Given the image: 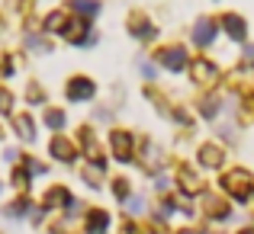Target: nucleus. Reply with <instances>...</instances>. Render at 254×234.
Wrapping results in <instances>:
<instances>
[{
    "label": "nucleus",
    "instance_id": "nucleus-1",
    "mask_svg": "<svg viewBox=\"0 0 254 234\" xmlns=\"http://www.w3.org/2000/svg\"><path fill=\"white\" fill-rule=\"evenodd\" d=\"M219 186H222L229 196H235L238 202H248V199H251L254 177H251V170H245V167H232V170H225V173H222Z\"/></svg>",
    "mask_w": 254,
    "mask_h": 234
},
{
    "label": "nucleus",
    "instance_id": "nucleus-2",
    "mask_svg": "<svg viewBox=\"0 0 254 234\" xmlns=\"http://www.w3.org/2000/svg\"><path fill=\"white\" fill-rule=\"evenodd\" d=\"M190 77L196 87H216L219 77H222V71L216 68V61H209V58H193L190 61Z\"/></svg>",
    "mask_w": 254,
    "mask_h": 234
},
{
    "label": "nucleus",
    "instance_id": "nucleus-3",
    "mask_svg": "<svg viewBox=\"0 0 254 234\" xmlns=\"http://www.w3.org/2000/svg\"><path fill=\"white\" fill-rule=\"evenodd\" d=\"M155 61H161V68L164 71H184V68H190V58H187V48L184 45H164V48H158L155 51Z\"/></svg>",
    "mask_w": 254,
    "mask_h": 234
},
{
    "label": "nucleus",
    "instance_id": "nucleus-4",
    "mask_svg": "<svg viewBox=\"0 0 254 234\" xmlns=\"http://www.w3.org/2000/svg\"><path fill=\"white\" fill-rule=\"evenodd\" d=\"M110 151L119 164H129V160L135 157V135H132V132H123V129L110 132Z\"/></svg>",
    "mask_w": 254,
    "mask_h": 234
},
{
    "label": "nucleus",
    "instance_id": "nucleus-5",
    "mask_svg": "<svg viewBox=\"0 0 254 234\" xmlns=\"http://www.w3.org/2000/svg\"><path fill=\"white\" fill-rule=\"evenodd\" d=\"M77 138H81V148H84L87 160H90V167H97V170L103 173L106 170V157H103V151H100V141L93 138V129H90V125H84V129L77 132Z\"/></svg>",
    "mask_w": 254,
    "mask_h": 234
},
{
    "label": "nucleus",
    "instance_id": "nucleus-6",
    "mask_svg": "<svg viewBox=\"0 0 254 234\" xmlns=\"http://www.w3.org/2000/svg\"><path fill=\"white\" fill-rule=\"evenodd\" d=\"M64 96H68L71 103H87V99L97 96V84H93L90 77L77 74V77L68 80V87H64Z\"/></svg>",
    "mask_w": 254,
    "mask_h": 234
},
{
    "label": "nucleus",
    "instance_id": "nucleus-7",
    "mask_svg": "<svg viewBox=\"0 0 254 234\" xmlns=\"http://www.w3.org/2000/svg\"><path fill=\"white\" fill-rule=\"evenodd\" d=\"M49 154L55 157V160H62V164H74V160H77V148H74V141H71V138L55 135L49 141Z\"/></svg>",
    "mask_w": 254,
    "mask_h": 234
},
{
    "label": "nucleus",
    "instance_id": "nucleus-8",
    "mask_svg": "<svg viewBox=\"0 0 254 234\" xmlns=\"http://www.w3.org/2000/svg\"><path fill=\"white\" fill-rule=\"evenodd\" d=\"M216 32H219V23L209 16H199L196 26H193V42L199 45V48H206V45L216 42Z\"/></svg>",
    "mask_w": 254,
    "mask_h": 234
},
{
    "label": "nucleus",
    "instance_id": "nucleus-9",
    "mask_svg": "<svg viewBox=\"0 0 254 234\" xmlns=\"http://www.w3.org/2000/svg\"><path fill=\"white\" fill-rule=\"evenodd\" d=\"M174 180H177V189L184 192V196H196L199 192V177L190 164H180L177 173H174Z\"/></svg>",
    "mask_w": 254,
    "mask_h": 234
},
{
    "label": "nucleus",
    "instance_id": "nucleus-10",
    "mask_svg": "<svg viewBox=\"0 0 254 234\" xmlns=\"http://www.w3.org/2000/svg\"><path fill=\"white\" fill-rule=\"evenodd\" d=\"M199 164L203 167H209V170H216V167H222L225 164V148L222 144H216V141H206V144H199Z\"/></svg>",
    "mask_w": 254,
    "mask_h": 234
},
{
    "label": "nucleus",
    "instance_id": "nucleus-11",
    "mask_svg": "<svg viewBox=\"0 0 254 234\" xmlns=\"http://www.w3.org/2000/svg\"><path fill=\"white\" fill-rule=\"evenodd\" d=\"M13 129H16L19 141H26V144L36 141V122H32V112H13Z\"/></svg>",
    "mask_w": 254,
    "mask_h": 234
},
{
    "label": "nucleus",
    "instance_id": "nucleus-12",
    "mask_svg": "<svg viewBox=\"0 0 254 234\" xmlns=\"http://www.w3.org/2000/svg\"><path fill=\"white\" fill-rule=\"evenodd\" d=\"M219 26H222L225 36H232L235 42H245V36H248V23H245V19L238 16V13H225Z\"/></svg>",
    "mask_w": 254,
    "mask_h": 234
},
{
    "label": "nucleus",
    "instance_id": "nucleus-13",
    "mask_svg": "<svg viewBox=\"0 0 254 234\" xmlns=\"http://www.w3.org/2000/svg\"><path fill=\"white\" fill-rule=\"evenodd\" d=\"M129 32H132L135 39H142V42H145V39H155V26L148 23V16H145L142 10H135V13L129 16Z\"/></svg>",
    "mask_w": 254,
    "mask_h": 234
},
{
    "label": "nucleus",
    "instance_id": "nucleus-14",
    "mask_svg": "<svg viewBox=\"0 0 254 234\" xmlns=\"http://www.w3.org/2000/svg\"><path fill=\"white\" fill-rule=\"evenodd\" d=\"M68 209L71 205V192L64 189V186H52L49 192H45V199H42V212H52V209Z\"/></svg>",
    "mask_w": 254,
    "mask_h": 234
},
{
    "label": "nucleus",
    "instance_id": "nucleus-15",
    "mask_svg": "<svg viewBox=\"0 0 254 234\" xmlns=\"http://www.w3.org/2000/svg\"><path fill=\"white\" fill-rule=\"evenodd\" d=\"M87 23H90V19L71 16V19H68V26H64V32H62V36L68 39V42H74V45H84V36H90V32H87Z\"/></svg>",
    "mask_w": 254,
    "mask_h": 234
},
{
    "label": "nucleus",
    "instance_id": "nucleus-16",
    "mask_svg": "<svg viewBox=\"0 0 254 234\" xmlns=\"http://www.w3.org/2000/svg\"><path fill=\"white\" fill-rule=\"evenodd\" d=\"M106 228H110V215H106L103 209H90L84 218V231L87 234H103Z\"/></svg>",
    "mask_w": 254,
    "mask_h": 234
},
{
    "label": "nucleus",
    "instance_id": "nucleus-17",
    "mask_svg": "<svg viewBox=\"0 0 254 234\" xmlns=\"http://www.w3.org/2000/svg\"><path fill=\"white\" fill-rule=\"evenodd\" d=\"M203 209L209 212V218H216V222H229L232 218V209L219 196H203Z\"/></svg>",
    "mask_w": 254,
    "mask_h": 234
},
{
    "label": "nucleus",
    "instance_id": "nucleus-18",
    "mask_svg": "<svg viewBox=\"0 0 254 234\" xmlns=\"http://www.w3.org/2000/svg\"><path fill=\"white\" fill-rule=\"evenodd\" d=\"M68 10H52L49 16H45V32H58V36H62L64 32V26H68Z\"/></svg>",
    "mask_w": 254,
    "mask_h": 234
},
{
    "label": "nucleus",
    "instance_id": "nucleus-19",
    "mask_svg": "<svg viewBox=\"0 0 254 234\" xmlns=\"http://www.w3.org/2000/svg\"><path fill=\"white\" fill-rule=\"evenodd\" d=\"M71 10H74L81 19H93L100 13V3L97 0H71Z\"/></svg>",
    "mask_w": 254,
    "mask_h": 234
},
{
    "label": "nucleus",
    "instance_id": "nucleus-20",
    "mask_svg": "<svg viewBox=\"0 0 254 234\" xmlns=\"http://www.w3.org/2000/svg\"><path fill=\"white\" fill-rule=\"evenodd\" d=\"M45 125H49L55 135H62V129L68 125V116H64L62 109H45Z\"/></svg>",
    "mask_w": 254,
    "mask_h": 234
},
{
    "label": "nucleus",
    "instance_id": "nucleus-21",
    "mask_svg": "<svg viewBox=\"0 0 254 234\" xmlns=\"http://www.w3.org/2000/svg\"><path fill=\"white\" fill-rule=\"evenodd\" d=\"M26 212H32V205H29V199L23 196V199H16L13 205H6V212H3V215H10V218H23Z\"/></svg>",
    "mask_w": 254,
    "mask_h": 234
},
{
    "label": "nucleus",
    "instance_id": "nucleus-22",
    "mask_svg": "<svg viewBox=\"0 0 254 234\" xmlns=\"http://www.w3.org/2000/svg\"><path fill=\"white\" fill-rule=\"evenodd\" d=\"M219 106H222V99H219V96H206L203 103H199V112H203V119H216Z\"/></svg>",
    "mask_w": 254,
    "mask_h": 234
},
{
    "label": "nucleus",
    "instance_id": "nucleus-23",
    "mask_svg": "<svg viewBox=\"0 0 254 234\" xmlns=\"http://www.w3.org/2000/svg\"><path fill=\"white\" fill-rule=\"evenodd\" d=\"M129 192H132V186H129V180H123V177H119V180H113V196H116L119 199V202H129Z\"/></svg>",
    "mask_w": 254,
    "mask_h": 234
},
{
    "label": "nucleus",
    "instance_id": "nucleus-24",
    "mask_svg": "<svg viewBox=\"0 0 254 234\" xmlns=\"http://www.w3.org/2000/svg\"><path fill=\"white\" fill-rule=\"evenodd\" d=\"M13 186H16L19 192H26V189H29V170H26L23 164H19L16 170H13Z\"/></svg>",
    "mask_w": 254,
    "mask_h": 234
},
{
    "label": "nucleus",
    "instance_id": "nucleus-25",
    "mask_svg": "<svg viewBox=\"0 0 254 234\" xmlns=\"http://www.w3.org/2000/svg\"><path fill=\"white\" fill-rule=\"evenodd\" d=\"M23 167L29 170V177H42V173H49V167H45L42 160H32V157H23Z\"/></svg>",
    "mask_w": 254,
    "mask_h": 234
},
{
    "label": "nucleus",
    "instance_id": "nucleus-26",
    "mask_svg": "<svg viewBox=\"0 0 254 234\" xmlns=\"http://www.w3.org/2000/svg\"><path fill=\"white\" fill-rule=\"evenodd\" d=\"M81 177H84V183L90 186V189H100V170H97V167H84Z\"/></svg>",
    "mask_w": 254,
    "mask_h": 234
},
{
    "label": "nucleus",
    "instance_id": "nucleus-27",
    "mask_svg": "<svg viewBox=\"0 0 254 234\" xmlns=\"http://www.w3.org/2000/svg\"><path fill=\"white\" fill-rule=\"evenodd\" d=\"M0 112H13V93L6 90V87H0Z\"/></svg>",
    "mask_w": 254,
    "mask_h": 234
},
{
    "label": "nucleus",
    "instance_id": "nucleus-28",
    "mask_svg": "<svg viewBox=\"0 0 254 234\" xmlns=\"http://www.w3.org/2000/svg\"><path fill=\"white\" fill-rule=\"evenodd\" d=\"M26 99H29V103H45V93H42V87L39 84H29V90H26Z\"/></svg>",
    "mask_w": 254,
    "mask_h": 234
},
{
    "label": "nucleus",
    "instance_id": "nucleus-29",
    "mask_svg": "<svg viewBox=\"0 0 254 234\" xmlns=\"http://www.w3.org/2000/svg\"><path fill=\"white\" fill-rule=\"evenodd\" d=\"M26 48H32V51H49V42H42V39H36V36H26Z\"/></svg>",
    "mask_w": 254,
    "mask_h": 234
},
{
    "label": "nucleus",
    "instance_id": "nucleus-30",
    "mask_svg": "<svg viewBox=\"0 0 254 234\" xmlns=\"http://www.w3.org/2000/svg\"><path fill=\"white\" fill-rule=\"evenodd\" d=\"M129 209H132V215H138V212L145 209V199L142 196H135V199H129Z\"/></svg>",
    "mask_w": 254,
    "mask_h": 234
},
{
    "label": "nucleus",
    "instance_id": "nucleus-31",
    "mask_svg": "<svg viewBox=\"0 0 254 234\" xmlns=\"http://www.w3.org/2000/svg\"><path fill=\"white\" fill-rule=\"evenodd\" d=\"M13 71H16V64H13V58H3V64H0V74H6V77H10Z\"/></svg>",
    "mask_w": 254,
    "mask_h": 234
},
{
    "label": "nucleus",
    "instance_id": "nucleus-32",
    "mask_svg": "<svg viewBox=\"0 0 254 234\" xmlns=\"http://www.w3.org/2000/svg\"><path fill=\"white\" fill-rule=\"evenodd\" d=\"M119 234H142V231H138V225H135V222H123Z\"/></svg>",
    "mask_w": 254,
    "mask_h": 234
},
{
    "label": "nucleus",
    "instance_id": "nucleus-33",
    "mask_svg": "<svg viewBox=\"0 0 254 234\" xmlns=\"http://www.w3.org/2000/svg\"><path fill=\"white\" fill-rule=\"evenodd\" d=\"M174 119H177V122H184V125H190V116H187V109H174Z\"/></svg>",
    "mask_w": 254,
    "mask_h": 234
},
{
    "label": "nucleus",
    "instance_id": "nucleus-34",
    "mask_svg": "<svg viewBox=\"0 0 254 234\" xmlns=\"http://www.w3.org/2000/svg\"><path fill=\"white\" fill-rule=\"evenodd\" d=\"M142 74H145V77H148V80H151V77H155V74H158V71H155V64H142Z\"/></svg>",
    "mask_w": 254,
    "mask_h": 234
},
{
    "label": "nucleus",
    "instance_id": "nucleus-35",
    "mask_svg": "<svg viewBox=\"0 0 254 234\" xmlns=\"http://www.w3.org/2000/svg\"><path fill=\"white\" fill-rule=\"evenodd\" d=\"M16 157H19L16 148H6V151H3V160H16Z\"/></svg>",
    "mask_w": 254,
    "mask_h": 234
},
{
    "label": "nucleus",
    "instance_id": "nucleus-36",
    "mask_svg": "<svg viewBox=\"0 0 254 234\" xmlns=\"http://www.w3.org/2000/svg\"><path fill=\"white\" fill-rule=\"evenodd\" d=\"M174 234H199L196 228H180V231H174Z\"/></svg>",
    "mask_w": 254,
    "mask_h": 234
},
{
    "label": "nucleus",
    "instance_id": "nucleus-37",
    "mask_svg": "<svg viewBox=\"0 0 254 234\" xmlns=\"http://www.w3.org/2000/svg\"><path fill=\"white\" fill-rule=\"evenodd\" d=\"M245 58H248V61L254 58V45H248V48H245Z\"/></svg>",
    "mask_w": 254,
    "mask_h": 234
},
{
    "label": "nucleus",
    "instance_id": "nucleus-38",
    "mask_svg": "<svg viewBox=\"0 0 254 234\" xmlns=\"http://www.w3.org/2000/svg\"><path fill=\"white\" fill-rule=\"evenodd\" d=\"M238 234H254V228H245V231H238Z\"/></svg>",
    "mask_w": 254,
    "mask_h": 234
},
{
    "label": "nucleus",
    "instance_id": "nucleus-39",
    "mask_svg": "<svg viewBox=\"0 0 254 234\" xmlns=\"http://www.w3.org/2000/svg\"><path fill=\"white\" fill-rule=\"evenodd\" d=\"M0 192H3V183H0Z\"/></svg>",
    "mask_w": 254,
    "mask_h": 234
}]
</instances>
